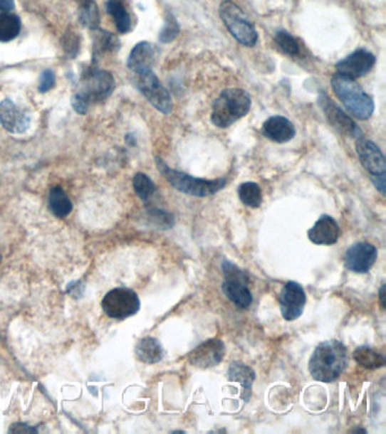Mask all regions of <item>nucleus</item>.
I'll list each match as a JSON object with an SVG mask.
<instances>
[{
  "instance_id": "39448f33",
  "label": "nucleus",
  "mask_w": 386,
  "mask_h": 434,
  "mask_svg": "<svg viewBox=\"0 0 386 434\" xmlns=\"http://www.w3.org/2000/svg\"><path fill=\"white\" fill-rule=\"evenodd\" d=\"M221 20L226 28L240 44L245 47H254L259 41V33L254 24L232 0H224L219 9Z\"/></svg>"
},
{
  "instance_id": "a211bd4d",
  "label": "nucleus",
  "mask_w": 386,
  "mask_h": 434,
  "mask_svg": "<svg viewBox=\"0 0 386 434\" xmlns=\"http://www.w3.org/2000/svg\"><path fill=\"white\" fill-rule=\"evenodd\" d=\"M263 135L274 143L290 142L296 136L295 126L289 119L282 116H272L263 124Z\"/></svg>"
},
{
  "instance_id": "e433bc0d",
  "label": "nucleus",
  "mask_w": 386,
  "mask_h": 434,
  "mask_svg": "<svg viewBox=\"0 0 386 434\" xmlns=\"http://www.w3.org/2000/svg\"><path fill=\"white\" fill-rule=\"evenodd\" d=\"M372 178V184H375V187L377 188L378 191L384 195L385 194V174H381V176H370Z\"/></svg>"
},
{
  "instance_id": "f704fd0d",
  "label": "nucleus",
  "mask_w": 386,
  "mask_h": 434,
  "mask_svg": "<svg viewBox=\"0 0 386 434\" xmlns=\"http://www.w3.org/2000/svg\"><path fill=\"white\" fill-rule=\"evenodd\" d=\"M72 105L74 107V110L80 113V115H85L88 112V107H90L88 102L78 93L75 94L74 97H73Z\"/></svg>"
},
{
  "instance_id": "f257e3e1",
  "label": "nucleus",
  "mask_w": 386,
  "mask_h": 434,
  "mask_svg": "<svg viewBox=\"0 0 386 434\" xmlns=\"http://www.w3.org/2000/svg\"><path fill=\"white\" fill-rule=\"evenodd\" d=\"M348 366V349L343 342L337 339L323 342L314 349L308 370L316 381H335Z\"/></svg>"
},
{
  "instance_id": "b1692460",
  "label": "nucleus",
  "mask_w": 386,
  "mask_h": 434,
  "mask_svg": "<svg viewBox=\"0 0 386 434\" xmlns=\"http://www.w3.org/2000/svg\"><path fill=\"white\" fill-rule=\"evenodd\" d=\"M78 20L85 28L91 30L99 28V9L94 0H78Z\"/></svg>"
},
{
  "instance_id": "ea45409f",
  "label": "nucleus",
  "mask_w": 386,
  "mask_h": 434,
  "mask_svg": "<svg viewBox=\"0 0 386 434\" xmlns=\"http://www.w3.org/2000/svg\"><path fill=\"white\" fill-rule=\"evenodd\" d=\"M172 433H185L184 431H174Z\"/></svg>"
},
{
  "instance_id": "4be33fe9",
  "label": "nucleus",
  "mask_w": 386,
  "mask_h": 434,
  "mask_svg": "<svg viewBox=\"0 0 386 434\" xmlns=\"http://www.w3.org/2000/svg\"><path fill=\"white\" fill-rule=\"evenodd\" d=\"M48 203L53 214L59 218L66 217L72 212V201L61 187H55L50 190Z\"/></svg>"
},
{
  "instance_id": "20e7f679",
  "label": "nucleus",
  "mask_w": 386,
  "mask_h": 434,
  "mask_svg": "<svg viewBox=\"0 0 386 434\" xmlns=\"http://www.w3.org/2000/svg\"><path fill=\"white\" fill-rule=\"evenodd\" d=\"M157 169L160 171L167 181L172 184L174 189L186 195L194 197H209L219 193L226 186V180L224 178L209 179L195 178L182 171L174 170L163 162L160 157H155Z\"/></svg>"
},
{
  "instance_id": "473e14b6",
  "label": "nucleus",
  "mask_w": 386,
  "mask_h": 434,
  "mask_svg": "<svg viewBox=\"0 0 386 434\" xmlns=\"http://www.w3.org/2000/svg\"><path fill=\"white\" fill-rule=\"evenodd\" d=\"M55 74H53V70H50V69L44 70L42 73L41 78H40L39 91L41 93H46L55 86Z\"/></svg>"
},
{
  "instance_id": "7ed1b4c3",
  "label": "nucleus",
  "mask_w": 386,
  "mask_h": 434,
  "mask_svg": "<svg viewBox=\"0 0 386 434\" xmlns=\"http://www.w3.org/2000/svg\"><path fill=\"white\" fill-rule=\"evenodd\" d=\"M331 86L338 99L355 118L367 120L372 116L375 110L374 101L356 80L335 74L332 78Z\"/></svg>"
},
{
  "instance_id": "c756f323",
  "label": "nucleus",
  "mask_w": 386,
  "mask_h": 434,
  "mask_svg": "<svg viewBox=\"0 0 386 434\" xmlns=\"http://www.w3.org/2000/svg\"><path fill=\"white\" fill-rule=\"evenodd\" d=\"M95 42H94V50L95 53H103V51H115L119 48V40L113 34L105 31L98 32Z\"/></svg>"
},
{
  "instance_id": "58836bf2",
  "label": "nucleus",
  "mask_w": 386,
  "mask_h": 434,
  "mask_svg": "<svg viewBox=\"0 0 386 434\" xmlns=\"http://www.w3.org/2000/svg\"><path fill=\"white\" fill-rule=\"evenodd\" d=\"M385 285H382L381 290H380V301H381L382 308L385 309Z\"/></svg>"
},
{
  "instance_id": "423d86ee",
  "label": "nucleus",
  "mask_w": 386,
  "mask_h": 434,
  "mask_svg": "<svg viewBox=\"0 0 386 434\" xmlns=\"http://www.w3.org/2000/svg\"><path fill=\"white\" fill-rule=\"evenodd\" d=\"M224 280L221 287L222 292L238 308L247 309L253 302V295L249 290V276L240 270L231 261L224 260L221 265Z\"/></svg>"
},
{
  "instance_id": "7c9ffc66",
  "label": "nucleus",
  "mask_w": 386,
  "mask_h": 434,
  "mask_svg": "<svg viewBox=\"0 0 386 434\" xmlns=\"http://www.w3.org/2000/svg\"><path fill=\"white\" fill-rule=\"evenodd\" d=\"M178 33H179V24L177 22L174 15L168 14L166 23L163 25L160 36H159V40L162 43H169V42H172L176 39Z\"/></svg>"
},
{
  "instance_id": "2f4dec72",
  "label": "nucleus",
  "mask_w": 386,
  "mask_h": 434,
  "mask_svg": "<svg viewBox=\"0 0 386 434\" xmlns=\"http://www.w3.org/2000/svg\"><path fill=\"white\" fill-rule=\"evenodd\" d=\"M150 217H151L152 220L155 221V226L157 228H170L174 224V218L172 217V215L163 212V211H159V209L150 212Z\"/></svg>"
},
{
  "instance_id": "c9c22d12",
  "label": "nucleus",
  "mask_w": 386,
  "mask_h": 434,
  "mask_svg": "<svg viewBox=\"0 0 386 434\" xmlns=\"http://www.w3.org/2000/svg\"><path fill=\"white\" fill-rule=\"evenodd\" d=\"M9 432H11V433H36V429L31 428L26 424L16 423L11 426Z\"/></svg>"
},
{
  "instance_id": "f8f14e48",
  "label": "nucleus",
  "mask_w": 386,
  "mask_h": 434,
  "mask_svg": "<svg viewBox=\"0 0 386 434\" xmlns=\"http://www.w3.org/2000/svg\"><path fill=\"white\" fill-rule=\"evenodd\" d=\"M375 63L376 57L370 51L366 49H358L343 60H340L337 63L335 69H337V74L357 80V78H364L365 75L368 74Z\"/></svg>"
},
{
  "instance_id": "4c0bfd02",
  "label": "nucleus",
  "mask_w": 386,
  "mask_h": 434,
  "mask_svg": "<svg viewBox=\"0 0 386 434\" xmlns=\"http://www.w3.org/2000/svg\"><path fill=\"white\" fill-rule=\"evenodd\" d=\"M14 7V0H0V11H11Z\"/></svg>"
},
{
  "instance_id": "ddd939ff",
  "label": "nucleus",
  "mask_w": 386,
  "mask_h": 434,
  "mask_svg": "<svg viewBox=\"0 0 386 434\" xmlns=\"http://www.w3.org/2000/svg\"><path fill=\"white\" fill-rule=\"evenodd\" d=\"M226 354V346L220 339L212 338L199 344L188 354V361L192 366L199 369H210L220 364Z\"/></svg>"
},
{
  "instance_id": "cd10ccee",
  "label": "nucleus",
  "mask_w": 386,
  "mask_h": 434,
  "mask_svg": "<svg viewBox=\"0 0 386 434\" xmlns=\"http://www.w3.org/2000/svg\"><path fill=\"white\" fill-rule=\"evenodd\" d=\"M132 187L135 190L136 195L143 201H149L152 195L155 193V184L147 174H136L132 179Z\"/></svg>"
},
{
  "instance_id": "9b49d317",
  "label": "nucleus",
  "mask_w": 386,
  "mask_h": 434,
  "mask_svg": "<svg viewBox=\"0 0 386 434\" xmlns=\"http://www.w3.org/2000/svg\"><path fill=\"white\" fill-rule=\"evenodd\" d=\"M307 297L303 286L290 280L279 295L280 310L282 317L287 322H293L303 314L306 305Z\"/></svg>"
},
{
  "instance_id": "5701e85b",
  "label": "nucleus",
  "mask_w": 386,
  "mask_h": 434,
  "mask_svg": "<svg viewBox=\"0 0 386 434\" xmlns=\"http://www.w3.org/2000/svg\"><path fill=\"white\" fill-rule=\"evenodd\" d=\"M353 359L367 370H375L385 366V357L368 346H359L353 352Z\"/></svg>"
},
{
  "instance_id": "dca6fc26",
  "label": "nucleus",
  "mask_w": 386,
  "mask_h": 434,
  "mask_svg": "<svg viewBox=\"0 0 386 434\" xmlns=\"http://www.w3.org/2000/svg\"><path fill=\"white\" fill-rule=\"evenodd\" d=\"M0 122L9 132L22 134L30 127V116L11 100L6 99L0 103Z\"/></svg>"
},
{
  "instance_id": "4468645a",
  "label": "nucleus",
  "mask_w": 386,
  "mask_h": 434,
  "mask_svg": "<svg viewBox=\"0 0 386 434\" xmlns=\"http://www.w3.org/2000/svg\"><path fill=\"white\" fill-rule=\"evenodd\" d=\"M377 249L368 242H358L351 245L345 253V266L356 274H366L375 264Z\"/></svg>"
},
{
  "instance_id": "2eb2a0df",
  "label": "nucleus",
  "mask_w": 386,
  "mask_h": 434,
  "mask_svg": "<svg viewBox=\"0 0 386 434\" xmlns=\"http://www.w3.org/2000/svg\"><path fill=\"white\" fill-rule=\"evenodd\" d=\"M356 151L359 161L362 163L365 170L370 172V176L385 174V157L375 143H372V140L366 139L364 137L358 138Z\"/></svg>"
},
{
  "instance_id": "f3484780",
  "label": "nucleus",
  "mask_w": 386,
  "mask_h": 434,
  "mask_svg": "<svg viewBox=\"0 0 386 434\" xmlns=\"http://www.w3.org/2000/svg\"><path fill=\"white\" fill-rule=\"evenodd\" d=\"M340 228L337 221L330 215H322L308 230V239L318 245H332L339 240Z\"/></svg>"
},
{
  "instance_id": "393cba45",
  "label": "nucleus",
  "mask_w": 386,
  "mask_h": 434,
  "mask_svg": "<svg viewBox=\"0 0 386 434\" xmlns=\"http://www.w3.org/2000/svg\"><path fill=\"white\" fill-rule=\"evenodd\" d=\"M107 11L113 16L120 33H127L132 28L130 16L120 0H108Z\"/></svg>"
},
{
  "instance_id": "a878e982",
  "label": "nucleus",
  "mask_w": 386,
  "mask_h": 434,
  "mask_svg": "<svg viewBox=\"0 0 386 434\" xmlns=\"http://www.w3.org/2000/svg\"><path fill=\"white\" fill-rule=\"evenodd\" d=\"M238 195L241 203L251 208H259L262 205V189L255 182L249 181L240 184Z\"/></svg>"
},
{
  "instance_id": "6e6552de",
  "label": "nucleus",
  "mask_w": 386,
  "mask_h": 434,
  "mask_svg": "<svg viewBox=\"0 0 386 434\" xmlns=\"http://www.w3.org/2000/svg\"><path fill=\"white\" fill-rule=\"evenodd\" d=\"M115 86L116 84L110 73L91 69L84 74L78 94L91 105L92 102L103 101L110 97Z\"/></svg>"
},
{
  "instance_id": "412c9836",
  "label": "nucleus",
  "mask_w": 386,
  "mask_h": 434,
  "mask_svg": "<svg viewBox=\"0 0 386 434\" xmlns=\"http://www.w3.org/2000/svg\"><path fill=\"white\" fill-rule=\"evenodd\" d=\"M135 356L140 362L155 364L165 356L162 345L155 337H144L138 341L135 346Z\"/></svg>"
},
{
  "instance_id": "bb28decb",
  "label": "nucleus",
  "mask_w": 386,
  "mask_h": 434,
  "mask_svg": "<svg viewBox=\"0 0 386 434\" xmlns=\"http://www.w3.org/2000/svg\"><path fill=\"white\" fill-rule=\"evenodd\" d=\"M21 31V21L16 15L9 11L0 14V41L9 42L14 40Z\"/></svg>"
},
{
  "instance_id": "aec40b11",
  "label": "nucleus",
  "mask_w": 386,
  "mask_h": 434,
  "mask_svg": "<svg viewBox=\"0 0 386 434\" xmlns=\"http://www.w3.org/2000/svg\"><path fill=\"white\" fill-rule=\"evenodd\" d=\"M228 378H229V381L238 382L243 387L241 397H243L244 401H249L251 398V387H253L255 378H256L254 370L251 366H246L244 363L235 361L229 366Z\"/></svg>"
},
{
  "instance_id": "1a4fd4ad",
  "label": "nucleus",
  "mask_w": 386,
  "mask_h": 434,
  "mask_svg": "<svg viewBox=\"0 0 386 434\" xmlns=\"http://www.w3.org/2000/svg\"><path fill=\"white\" fill-rule=\"evenodd\" d=\"M136 85L140 92L147 97V101L157 111H160L165 115L172 113V107H174L172 95L169 93L168 90L161 84L153 70L137 74Z\"/></svg>"
},
{
  "instance_id": "a19ab883",
  "label": "nucleus",
  "mask_w": 386,
  "mask_h": 434,
  "mask_svg": "<svg viewBox=\"0 0 386 434\" xmlns=\"http://www.w3.org/2000/svg\"><path fill=\"white\" fill-rule=\"evenodd\" d=\"M0 261H1V256H0Z\"/></svg>"
},
{
  "instance_id": "9d476101",
  "label": "nucleus",
  "mask_w": 386,
  "mask_h": 434,
  "mask_svg": "<svg viewBox=\"0 0 386 434\" xmlns=\"http://www.w3.org/2000/svg\"><path fill=\"white\" fill-rule=\"evenodd\" d=\"M318 105L322 107V111L328 119V124L338 130L340 134L347 137L358 138L362 137V132L358 125L348 116L345 111L341 110L334 102L325 93H320L318 97Z\"/></svg>"
},
{
  "instance_id": "c85d7f7f",
  "label": "nucleus",
  "mask_w": 386,
  "mask_h": 434,
  "mask_svg": "<svg viewBox=\"0 0 386 434\" xmlns=\"http://www.w3.org/2000/svg\"><path fill=\"white\" fill-rule=\"evenodd\" d=\"M276 42L284 53L289 55H298L301 46L295 36H291L287 31L281 30L276 34Z\"/></svg>"
},
{
  "instance_id": "f03ea898",
  "label": "nucleus",
  "mask_w": 386,
  "mask_h": 434,
  "mask_svg": "<svg viewBox=\"0 0 386 434\" xmlns=\"http://www.w3.org/2000/svg\"><path fill=\"white\" fill-rule=\"evenodd\" d=\"M251 99L241 88H226L213 103L211 121L219 128H228L251 110Z\"/></svg>"
},
{
  "instance_id": "6ab92c4d",
  "label": "nucleus",
  "mask_w": 386,
  "mask_h": 434,
  "mask_svg": "<svg viewBox=\"0 0 386 434\" xmlns=\"http://www.w3.org/2000/svg\"><path fill=\"white\" fill-rule=\"evenodd\" d=\"M157 59V49L150 42L143 41L136 44L132 48V53L128 57L127 66L132 72L136 74L152 70V67Z\"/></svg>"
},
{
  "instance_id": "72a5a7b5",
  "label": "nucleus",
  "mask_w": 386,
  "mask_h": 434,
  "mask_svg": "<svg viewBox=\"0 0 386 434\" xmlns=\"http://www.w3.org/2000/svg\"><path fill=\"white\" fill-rule=\"evenodd\" d=\"M78 49H80V42H78V36L74 33L66 34L65 36L64 50L67 55L71 57H75L78 55Z\"/></svg>"
},
{
  "instance_id": "0eeeda50",
  "label": "nucleus",
  "mask_w": 386,
  "mask_h": 434,
  "mask_svg": "<svg viewBox=\"0 0 386 434\" xmlns=\"http://www.w3.org/2000/svg\"><path fill=\"white\" fill-rule=\"evenodd\" d=\"M101 307L108 317L122 320L137 314L141 302L135 291L127 287H117L108 292Z\"/></svg>"
}]
</instances>
